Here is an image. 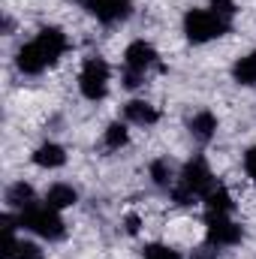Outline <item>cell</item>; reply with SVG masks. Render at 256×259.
Returning a JSON list of instances; mask_svg holds the SVG:
<instances>
[{"label": "cell", "mask_w": 256, "mask_h": 259, "mask_svg": "<svg viewBox=\"0 0 256 259\" xmlns=\"http://www.w3.org/2000/svg\"><path fill=\"white\" fill-rule=\"evenodd\" d=\"M33 42L39 46V52H42V58L49 61V66L58 64V61L64 58V52H66V36H64L61 27H42V30L36 33Z\"/></svg>", "instance_id": "cell-7"}, {"label": "cell", "mask_w": 256, "mask_h": 259, "mask_svg": "<svg viewBox=\"0 0 256 259\" xmlns=\"http://www.w3.org/2000/svg\"><path fill=\"white\" fill-rule=\"evenodd\" d=\"M142 78H145V72H136V69H127L121 81H124V88H139V84H142Z\"/></svg>", "instance_id": "cell-24"}, {"label": "cell", "mask_w": 256, "mask_h": 259, "mask_svg": "<svg viewBox=\"0 0 256 259\" xmlns=\"http://www.w3.org/2000/svg\"><path fill=\"white\" fill-rule=\"evenodd\" d=\"M190 133H193V139H199V142H211L214 133H217L214 112H196L190 118Z\"/></svg>", "instance_id": "cell-12"}, {"label": "cell", "mask_w": 256, "mask_h": 259, "mask_svg": "<svg viewBox=\"0 0 256 259\" xmlns=\"http://www.w3.org/2000/svg\"><path fill=\"white\" fill-rule=\"evenodd\" d=\"M78 91L84 100L97 103L109 94V64L103 58H88L78 72Z\"/></svg>", "instance_id": "cell-3"}, {"label": "cell", "mask_w": 256, "mask_h": 259, "mask_svg": "<svg viewBox=\"0 0 256 259\" xmlns=\"http://www.w3.org/2000/svg\"><path fill=\"white\" fill-rule=\"evenodd\" d=\"M232 78L238 84H256V52H250L247 58H241L232 66Z\"/></svg>", "instance_id": "cell-17"}, {"label": "cell", "mask_w": 256, "mask_h": 259, "mask_svg": "<svg viewBox=\"0 0 256 259\" xmlns=\"http://www.w3.org/2000/svg\"><path fill=\"white\" fill-rule=\"evenodd\" d=\"M6 202H9V208H15V211H24V208L36 205V202H33V187L24 184V181L12 184V187L6 190Z\"/></svg>", "instance_id": "cell-15"}, {"label": "cell", "mask_w": 256, "mask_h": 259, "mask_svg": "<svg viewBox=\"0 0 256 259\" xmlns=\"http://www.w3.org/2000/svg\"><path fill=\"white\" fill-rule=\"evenodd\" d=\"M33 163L39 169H61L66 163V151L58 142H42L36 151H33Z\"/></svg>", "instance_id": "cell-10"}, {"label": "cell", "mask_w": 256, "mask_h": 259, "mask_svg": "<svg viewBox=\"0 0 256 259\" xmlns=\"http://www.w3.org/2000/svg\"><path fill=\"white\" fill-rule=\"evenodd\" d=\"M46 202H49L52 208L64 211V208H72V205L78 202V193H75V187H69V184H52L49 193H46Z\"/></svg>", "instance_id": "cell-14"}, {"label": "cell", "mask_w": 256, "mask_h": 259, "mask_svg": "<svg viewBox=\"0 0 256 259\" xmlns=\"http://www.w3.org/2000/svg\"><path fill=\"white\" fill-rule=\"evenodd\" d=\"M169 193H172V202H175V205H193V202L199 199V196L193 193L190 187H184L181 181H178V184H172V187H169Z\"/></svg>", "instance_id": "cell-19"}, {"label": "cell", "mask_w": 256, "mask_h": 259, "mask_svg": "<svg viewBox=\"0 0 256 259\" xmlns=\"http://www.w3.org/2000/svg\"><path fill=\"white\" fill-rule=\"evenodd\" d=\"M244 172H247V178L256 184V148H247L244 151Z\"/></svg>", "instance_id": "cell-23"}, {"label": "cell", "mask_w": 256, "mask_h": 259, "mask_svg": "<svg viewBox=\"0 0 256 259\" xmlns=\"http://www.w3.org/2000/svg\"><path fill=\"white\" fill-rule=\"evenodd\" d=\"M145 259H181L172 247H166V244H148L145 247Z\"/></svg>", "instance_id": "cell-21"}, {"label": "cell", "mask_w": 256, "mask_h": 259, "mask_svg": "<svg viewBox=\"0 0 256 259\" xmlns=\"http://www.w3.org/2000/svg\"><path fill=\"white\" fill-rule=\"evenodd\" d=\"M124 223H127V232H130V235H136V232H139V226H142V220H139L136 214H127V220H124Z\"/></svg>", "instance_id": "cell-25"}, {"label": "cell", "mask_w": 256, "mask_h": 259, "mask_svg": "<svg viewBox=\"0 0 256 259\" xmlns=\"http://www.w3.org/2000/svg\"><path fill=\"white\" fill-rule=\"evenodd\" d=\"M151 178H154V184L157 187H172V166H169V160H154L151 163Z\"/></svg>", "instance_id": "cell-18"}, {"label": "cell", "mask_w": 256, "mask_h": 259, "mask_svg": "<svg viewBox=\"0 0 256 259\" xmlns=\"http://www.w3.org/2000/svg\"><path fill=\"white\" fill-rule=\"evenodd\" d=\"M12 259H42V250H39L36 244H30V241H18Z\"/></svg>", "instance_id": "cell-22"}, {"label": "cell", "mask_w": 256, "mask_h": 259, "mask_svg": "<svg viewBox=\"0 0 256 259\" xmlns=\"http://www.w3.org/2000/svg\"><path fill=\"white\" fill-rule=\"evenodd\" d=\"M181 184L184 187H190L196 196H208V190L214 187V175H211V169H208V163H205V157H193L184 163V172H181Z\"/></svg>", "instance_id": "cell-5"}, {"label": "cell", "mask_w": 256, "mask_h": 259, "mask_svg": "<svg viewBox=\"0 0 256 259\" xmlns=\"http://www.w3.org/2000/svg\"><path fill=\"white\" fill-rule=\"evenodd\" d=\"M81 3H84V0H81Z\"/></svg>", "instance_id": "cell-27"}, {"label": "cell", "mask_w": 256, "mask_h": 259, "mask_svg": "<svg viewBox=\"0 0 256 259\" xmlns=\"http://www.w3.org/2000/svg\"><path fill=\"white\" fill-rule=\"evenodd\" d=\"M205 235L211 247H232L241 241V226L229 217V214H208L205 220Z\"/></svg>", "instance_id": "cell-4"}, {"label": "cell", "mask_w": 256, "mask_h": 259, "mask_svg": "<svg viewBox=\"0 0 256 259\" xmlns=\"http://www.w3.org/2000/svg\"><path fill=\"white\" fill-rule=\"evenodd\" d=\"M84 9H88L97 21H103V24H115V21L130 18L133 3H130V0H84Z\"/></svg>", "instance_id": "cell-6"}, {"label": "cell", "mask_w": 256, "mask_h": 259, "mask_svg": "<svg viewBox=\"0 0 256 259\" xmlns=\"http://www.w3.org/2000/svg\"><path fill=\"white\" fill-rule=\"evenodd\" d=\"M193 259H220L217 256V250H211V247H202V250H196Z\"/></svg>", "instance_id": "cell-26"}, {"label": "cell", "mask_w": 256, "mask_h": 259, "mask_svg": "<svg viewBox=\"0 0 256 259\" xmlns=\"http://www.w3.org/2000/svg\"><path fill=\"white\" fill-rule=\"evenodd\" d=\"M211 12L220 15L223 21H232V15H235V0H211Z\"/></svg>", "instance_id": "cell-20"}, {"label": "cell", "mask_w": 256, "mask_h": 259, "mask_svg": "<svg viewBox=\"0 0 256 259\" xmlns=\"http://www.w3.org/2000/svg\"><path fill=\"white\" fill-rule=\"evenodd\" d=\"M18 223H21L24 229L36 232V235L46 238V241H61L66 235L64 217H61L58 208H52V205H30V208H24L21 217H18Z\"/></svg>", "instance_id": "cell-1"}, {"label": "cell", "mask_w": 256, "mask_h": 259, "mask_svg": "<svg viewBox=\"0 0 256 259\" xmlns=\"http://www.w3.org/2000/svg\"><path fill=\"white\" fill-rule=\"evenodd\" d=\"M124 115H127V121L139 124V127H151V124L160 121L157 106H151V103H145V100H130L127 106H124Z\"/></svg>", "instance_id": "cell-11"}, {"label": "cell", "mask_w": 256, "mask_h": 259, "mask_svg": "<svg viewBox=\"0 0 256 259\" xmlns=\"http://www.w3.org/2000/svg\"><path fill=\"white\" fill-rule=\"evenodd\" d=\"M205 205H208V214H229L232 208H235V202H232V193L223 187V184H214L208 196H205Z\"/></svg>", "instance_id": "cell-13"}, {"label": "cell", "mask_w": 256, "mask_h": 259, "mask_svg": "<svg viewBox=\"0 0 256 259\" xmlns=\"http://www.w3.org/2000/svg\"><path fill=\"white\" fill-rule=\"evenodd\" d=\"M15 64H18L21 72H27V75H39V72L49 66V61L42 58V52H39V46H36V42H27V46H21V49H18Z\"/></svg>", "instance_id": "cell-9"}, {"label": "cell", "mask_w": 256, "mask_h": 259, "mask_svg": "<svg viewBox=\"0 0 256 259\" xmlns=\"http://www.w3.org/2000/svg\"><path fill=\"white\" fill-rule=\"evenodd\" d=\"M229 27H232V21H223L211 9H190L184 15V33H187V39L193 46H202V42H211V39L223 36Z\"/></svg>", "instance_id": "cell-2"}, {"label": "cell", "mask_w": 256, "mask_h": 259, "mask_svg": "<svg viewBox=\"0 0 256 259\" xmlns=\"http://www.w3.org/2000/svg\"><path fill=\"white\" fill-rule=\"evenodd\" d=\"M124 64H127V69L145 72L148 66L157 64V49L151 42H145V39H136V42H130L127 52H124Z\"/></svg>", "instance_id": "cell-8"}, {"label": "cell", "mask_w": 256, "mask_h": 259, "mask_svg": "<svg viewBox=\"0 0 256 259\" xmlns=\"http://www.w3.org/2000/svg\"><path fill=\"white\" fill-rule=\"evenodd\" d=\"M127 142H130V133L121 121H112V124L106 127V133H103V145H106L109 151H121Z\"/></svg>", "instance_id": "cell-16"}]
</instances>
